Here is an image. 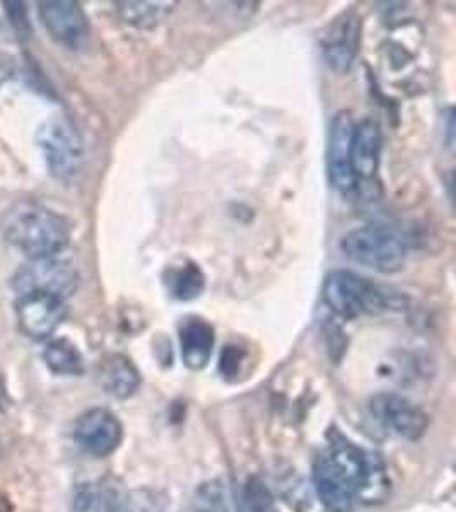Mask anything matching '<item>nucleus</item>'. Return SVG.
I'll list each match as a JSON object with an SVG mask.
<instances>
[{
	"label": "nucleus",
	"instance_id": "nucleus-9",
	"mask_svg": "<svg viewBox=\"0 0 456 512\" xmlns=\"http://www.w3.org/2000/svg\"><path fill=\"white\" fill-rule=\"evenodd\" d=\"M356 123L351 113L339 111L332 118L328 134L327 168L328 178L337 192L349 195L357 188L356 175L352 168V139Z\"/></svg>",
	"mask_w": 456,
	"mask_h": 512
},
{
	"label": "nucleus",
	"instance_id": "nucleus-7",
	"mask_svg": "<svg viewBox=\"0 0 456 512\" xmlns=\"http://www.w3.org/2000/svg\"><path fill=\"white\" fill-rule=\"evenodd\" d=\"M369 414L380 424L381 429L409 441L419 439L429 425V419L421 408L395 393H381L371 398Z\"/></svg>",
	"mask_w": 456,
	"mask_h": 512
},
{
	"label": "nucleus",
	"instance_id": "nucleus-19",
	"mask_svg": "<svg viewBox=\"0 0 456 512\" xmlns=\"http://www.w3.org/2000/svg\"><path fill=\"white\" fill-rule=\"evenodd\" d=\"M190 512H231L226 485L221 480H209L195 490Z\"/></svg>",
	"mask_w": 456,
	"mask_h": 512
},
{
	"label": "nucleus",
	"instance_id": "nucleus-16",
	"mask_svg": "<svg viewBox=\"0 0 456 512\" xmlns=\"http://www.w3.org/2000/svg\"><path fill=\"white\" fill-rule=\"evenodd\" d=\"M163 282L168 294L182 303L197 299L205 291L204 272L197 263L190 262V260L166 268Z\"/></svg>",
	"mask_w": 456,
	"mask_h": 512
},
{
	"label": "nucleus",
	"instance_id": "nucleus-8",
	"mask_svg": "<svg viewBox=\"0 0 456 512\" xmlns=\"http://www.w3.org/2000/svg\"><path fill=\"white\" fill-rule=\"evenodd\" d=\"M38 14L48 35L62 47L81 50L88 43V16L74 0H43Z\"/></svg>",
	"mask_w": 456,
	"mask_h": 512
},
{
	"label": "nucleus",
	"instance_id": "nucleus-11",
	"mask_svg": "<svg viewBox=\"0 0 456 512\" xmlns=\"http://www.w3.org/2000/svg\"><path fill=\"white\" fill-rule=\"evenodd\" d=\"M77 272L69 263L57 256L45 260H31L14 277V289L18 294L26 291H43L67 299L77 287Z\"/></svg>",
	"mask_w": 456,
	"mask_h": 512
},
{
	"label": "nucleus",
	"instance_id": "nucleus-4",
	"mask_svg": "<svg viewBox=\"0 0 456 512\" xmlns=\"http://www.w3.org/2000/svg\"><path fill=\"white\" fill-rule=\"evenodd\" d=\"M322 297L328 309L344 320L378 315L390 306V297L380 286L351 270L330 272L323 282Z\"/></svg>",
	"mask_w": 456,
	"mask_h": 512
},
{
	"label": "nucleus",
	"instance_id": "nucleus-2",
	"mask_svg": "<svg viewBox=\"0 0 456 512\" xmlns=\"http://www.w3.org/2000/svg\"><path fill=\"white\" fill-rule=\"evenodd\" d=\"M7 243L30 260L59 256L71 243V224L59 212L36 202H19L2 221Z\"/></svg>",
	"mask_w": 456,
	"mask_h": 512
},
{
	"label": "nucleus",
	"instance_id": "nucleus-22",
	"mask_svg": "<svg viewBox=\"0 0 456 512\" xmlns=\"http://www.w3.org/2000/svg\"><path fill=\"white\" fill-rule=\"evenodd\" d=\"M123 502H125V495L122 494L120 485L113 478H105L100 483V487L94 490L91 511L123 512Z\"/></svg>",
	"mask_w": 456,
	"mask_h": 512
},
{
	"label": "nucleus",
	"instance_id": "nucleus-20",
	"mask_svg": "<svg viewBox=\"0 0 456 512\" xmlns=\"http://www.w3.org/2000/svg\"><path fill=\"white\" fill-rule=\"evenodd\" d=\"M240 512H279L274 497L258 478H250L241 492Z\"/></svg>",
	"mask_w": 456,
	"mask_h": 512
},
{
	"label": "nucleus",
	"instance_id": "nucleus-24",
	"mask_svg": "<svg viewBox=\"0 0 456 512\" xmlns=\"http://www.w3.org/2000/svg\"><path fill=\"white\" fill-rule=\"evenodd\" d=\"M6 7L7 16L11 19L12 28L19 36H30V19L24 2H2Z\"/></svg>",
	"mask_w": 456,
	"mask_h": 512
},
{
	"label": "nucleus",
	"instance_id": "nucleus-18",
	"mask_svg": "<svg viewBox=\"0 0 456 512\" xmlns=\"http://www.w3.org/2000/svg\"><path fill=\"white\" fill-rule=\"evenodd\" d=\"M43 361L57 376H81L84 373V357L67 338H53L43 349Z\"/></svg>",
	"mask_w": 456,
	"mask_h": 512
},
{
	"label": "nucleus",
	"instance_id": "nucleus-23",
	"mask_svg": "<svg viewBox=\"0 0 456 512\" xmlns=\"http://www.w3.org/2000/svg\"><path fill=\"white\" fill-rule=\"evenodd\" d=\"M245 355V350L238 347V345H228L223 350L221 361H219V371H221L224 378H234V376L241 373Z\"/></svg>",
	"mask_w": 456,
	"mask_h": 512
},
{
	"label": "nucleus",
	"instance_id": "nucleus-15",
	"mask_svg": "<svg viewBox=\"0 0 456 512\" xmlns=\"http://www.w3.org/2000/svg\"><path fill=\"white\" fill-rule=\"evenodd\" d=\"M101 388L118 400H127L141 388L142 378L139 369L129 357L122 354L108 355L98 371Z\"/></svg>",
	"mask_w": 456,
	"mask_h": 512
},
{
	"label": "nucleus",
	"instance_id": "nucleus-13",
	"mask_svg": "<svg viewBox=\"0 0 456 512\" xmlns=\"http://www.w3.org/2000/svg\"><path fill=\"white\" fill-rule=\"evenodd\" d=\"M381 146L383 134L380 123L373 118H364L363 122L356 123L352 139V168L357 185L375 178L380 169Z\"/></svg>",
	"mask_w": 456,
	"mask_h": 512
},
{
	"label": "nucleus",
	"instance_id": "nucleus-5",
	"mask_svg": "<svg viewBox=\"0 0 456 512\" xmlns=\"http://www.w3.org/2000/svg\"><path fill=\"white\" fill-rule=\"evenodd\" d=\"M36 144L48 173L55 180L67 183L76 178L84 161V144L71 118L65 115L48 117L36 132Z\"/></svg>",
	"mask_w": 456,
	"mask_h": 512
},
{
	"label": "nucleus",
	"instance_id": "nucleus-3",
	"mask_svg": "<svg viewBox=\"0 0 456 512\" xmlns=\"http://www.w3.org/2000/svg\"><path fill=\"white\" fill-rule=\"evenodd\" d=\"M410 241L400 229L386 224L357 227L340 239V251L349 262L392 274L404 267Z\"/></svg>",
	"mask_w": 456,
	"mask_h": 512
},
{
	"label": "nucleus",
	"instance_id": "nucleus-12",
	"mask_svg": "<svg viewBox=\"0 0 456 512\" xmlns=\"http://www.w3.org/2000/svg\"><path fill=\"white\" fill-rule=\"evenodd\" d=\"M361 18L354 11H345L328 24L320 36V48L330 69L344 74L356 60L361 43Z\"/></svg>",
	"mask_w": 456,
	"mask_h": 512
},
{
	"label": "nucleus",
	"instance_id": "nucleus-25",
	"mask_svg": "<svg viewBox=\"0 0 456 512\" xmlns=\"http://www.w3.org/2000/svg\"><path fill=\"white\" fill-rule=\"evenodd\" d=\"M94 490L89 485H81L77 487L72 497V511L74 512H89L93 506Z\"/></svg>",
	"mask_w": 456,
	"mask_h": 512
},
{
	"label": "nucleus",
	"instance_id": "nucleus-21",
	"mask_svg": "<svg viewBox=\"0 0 456 512\" xmlns=\"http://www.w3.org/2000/svg\"><path fill=\"white\" fill-rule=\"evenodd\" d=\"M166 497L159 490L137 489L125 495L123 512H164Z\"/></svg>",
	"mask_w": 456,
	"mask_h": 512
},
{
	"label": "nucleus",
	"instance_id": "nucleus-1",
	"mask_svg": "<svg viewBox=\"0 0 456 512\" xmlns=\"http://www.w3.org/2000/svg\"><path fill=\"white\" fill-rule=\"evenodd\" d=\"M316 494L330 512H351L357 501L375 504L388 490L385 466L339 432L313 466Z\"/></svg>",
	"mask_w": 456,
	"mask_h": 512
},
{
	"label": "nucleus",
	"instance_id": "nucleus-17",
	"mask_svg": "<svg viewBox=\"0 0 456 512\" xmlns=\"http://www.w3.org/2000/svg\"><path fill=\"white\" fill-rule=\"evenodd\" d=\"M118 16L123 23L134 26L137 30H154L164 19L175 11L176 2H117Z\"/></svg>",
	"mask_w": 456,
	"mask_h": 512
},
{
	"label": "nucleus",
	"instance_id": "nucleus-10",
	"mask_svg": "<svg viewBox=\"0 0 456 512\" xmlns=\"http://www.w3.org/2000/svg\"><path fill=\"white\" fill-rule=\"evenodd\" d=\"M74 439L94 458H106L122 443L123 427L117 415L106 408H91L77 419Z\"/></svg>",
	"mask_w": 456,
	"mask_h": 512
},
{
	"label": "nucleus",
	"instance_id": "nucleus-14",
	"mask_svg": "<svg viewBox=\"0 0 456 512\" xmlns=\"http://www.w3.org/2000/svg\"><path fill=\"white\" fill-rule=\"evenodd\" d=\"M216 335L209 321L202 318H187L180 328V349H182L183 364L200 371L211 362Z\"/></svg>",
	"mask_w": 456,
	"mask_h": 512
},
{
	"label": "nucleus",
	"instance_id": "nucleus-6",
	"mask_svg": "<svg viewBox=\"0 0 456 512\" xmlns=\"http://www.w3.org/2000/svg\"><path fill=\"white\" fill-rule=\"evenodd\" d=\"M67 308L65 299L43 291L18 294L16 318L19 330L31 340H47L62 325Z\"/></svg>",
	"mask_w": 456,
	"mask_h": 512
}]
</instances>
